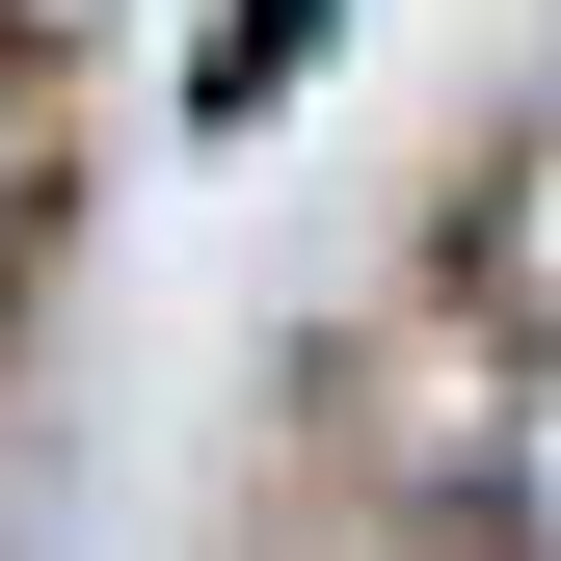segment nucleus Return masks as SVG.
Here are the masks:
<instances>
[{
	"label": "nucleus",
	"instance_id": "nucleus-1",
	"mask_svg": "<svg viewBox=\"0 0 561 561\" xmlns=\"http://www.w3.org/2000/svg\"><path fill=\"white\" fill-rule=\"evenodd\" d=\"M0 241H27V161H0Z\"/></svg>",
	"mask_w": 561,
	"mask_h": 561
}]
</instances>
